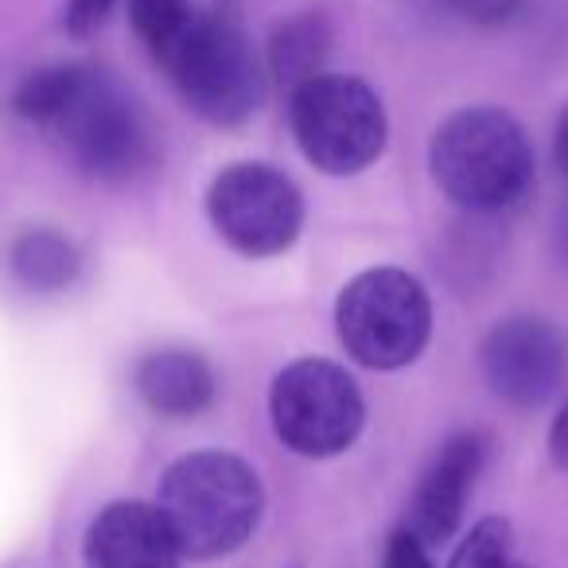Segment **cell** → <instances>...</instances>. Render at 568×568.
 <instances>
[{
	"label": "cell",
	"mask_w": 568,
	"mask_h": 568,
	"mask_svg": "<svg viewBox=\"0 0 568 568\" xmlns=\"http://www.w3.org/2000/svg\"><path fill=\"white\" fill-rule=\"evenodd\" d=\"M12 105L24 121L51 129L90 180L129 183L156 160V136L144 110L98 67H43L20 82Z\"/></svg>",
	"instance_id": "1"
},
{
	"label": "cell",
	"mask_w": 568,
	"mask_h": 568,
	"mask_svg": "<svg viewBox=\"0 0 568 568\" xmlns=\"http://www.w3.org/2000/svg\"><path fill=\"white\" fill-rule=\"evenodd\" d=\"M433 175L456 206L498 214L518 206L534 187V149L503 110L452 113L433 136Z\"/></svg>",
	"instance_id": "2"
},
{
	"label": "cell",
	"mask_w": 568,
	"mask_h": 568,
	"mask_svg": "<svg viewBox=\"0 0 568 568\" xmlns=\"http://www.w3.org/2000/svg\"><path fill=\"white\" fill-rule=\"evenodd\" d=\"M160 510L183 557L211 560L242 549L261 518V483L230 452H191L168 467Z\"/></svg>",
	"instance_id": "3"
},
{
	"label": "cell",
	"mask_w": 568,
	"mask_h": 568,
	"mask_svg": "<svg viewBox=\"0 0 568 568\" xmlns=\"http://www.w3.org/2000/svg\"><path fill=\"white\" fill-rule=\"evenodd\" d=\"M335 324L355 363L371 371H397L425 351L433 335V304L425 284L405 268H371L343 288Z\"/></svg>",
	"instance_id": "4"
},
{
	"label": "cell",
	"mask_w": 568,
	"mask_h": 568,
	"mask_svg": "<svg viewBox=\"0 0 568 568\" xmlns=\"http://www.w3.org/2000/svg\"><path fill=\"white\" fill-rule=\"evenodd\" d=\"M180 98L214 125H242L261 105L265 82L242 28L226 17L199 12L183 40L160 59Z\"/></svg>",
	"instance_id": "5"
},
{
	"label": "cell",
	"mask_w": 568,
	"mask_h": 568,
	"mask_svg": "<svg viewBox=\"0 0 568 568\" xmlns=\"http://www.w3.org/2000/svg\"><path fill=\"white\" fill-rule=\"evenodd\" d=\"M301 152L327 175H355L386 149L382 98L351 74H316L288 102Z\"/></svg>",
	"instance_id": "6"
},
{
	"label": "cell",
	"mask_w": 568,
	"mask_h": 568,
	"mask_svg": "<svg viewBox=\"0 0 568 568\" xmlns=\"http://www.w3.org/2000/svg\"><path fill=\"white\" fill-rule=\"evenodd\" d=\"M273 428L296 456L327 459L358 440L366 405L355 378L327 358H301L284 366L268 394Z\"/></svg>",
	"instance_id": "7"
},
{
	"label": "cell",
	"mask_w": 568,
	"mask_h": 568,
	"mask_svg": "<svg viewBox=\"0 0 568 568\" xmlns=\"http://www.w3.org/2000/svg\"><path fill=\"white\" fill-rule=\"evenodd\" d=\"M219 237L245 257H276L304 226V199L296 183L268 164H234L214 175L206 191Z\"/></svg>",
	"instance_id": "8"
},
{
	"label": "cell",
	"mask_w": 568,
	"mask_h": 568,
	"mask_svg": "<svg viewBox=\"0 0 568 568\" xmlns=\"http://www.w3.org/2000/svg\"><path fill=\"white\" fill-rule=\"evenodd\" d=\"M483 374L503 402L518 409H537L557 394L560 374H565L560 335L545 320H506L483 343Z\"/></svg>",
	"instance_id": "9"
},
{
	"label": "cell",
	"mask_w": 568,
	"mask_h": 568,
	"mask_svg": "<svg viewBox=\"0 0 568 568\" xmlns=\"http://www.w3.org/2000/svg\"><path fill=\"white\" fill-rule=\"evenodd\" d=\"M483 456H487L483 436L459 433V436H452L440 448V456L428 464L425 479L413 490L409 521H405V529H409L417 541L440 545L456 534L467 510V495H471L475 479H479Z\"/></svg>",
	"instance_id": "10"
},
{
	"label": "cell",
	"mask_w": 568,
	"mask_h": 568,
	"mask_svg": "<svg viewBox=\"0 0 568 568\" xmlns=\"http://www.w3.org/2000/svg\"><path fill=\"white\" fill-rule=\"evenodd\" d=\"M183 549L164 510L149 503H113L87 529L90 568H180Z\"/></svg>",
	"instance_id": "11"
},
{
	"label": "cell",
	"mask_w": 568,
	"mask_h": 568,
	"mask_svg": "<svg viewBox=\"0 0 568 568\" xmlns=\"http://www.w3.org/2000/svg\"><path fill=\"white\" fill-rule=\"evenodd\" d=\"M136 394L160 417H195L214 402V374L195 351H152L136 366Z\"/></svg>",
	"instance_id": "12"
},
{
	"label": "cell",
	"mask_w": 568,
	"mask_h": 568,
	"mask_svg": "<svg viewBox=\"0 0 568 568\" xmlns=\"http://www.w3.org/2000/svg\"><path fill=\"white\" fill-rule=\"evenodd\" d=\"M12 268L36 293H63L79 276V253L55 230H28L12 245Z\"/></svg>",
	"instance_id": "13"
},
{
	"label": "cell",
	"mask_w": 568,
	"mask_h": 568,
	"mask_svg": "<svg viewBox=\"0 0 568 568\" xmlns=\"http://www.w3.org/2000/svg\"><path fill=\"white\" fill-rule=\"evenodd\" d=\"M324 59H327V24L320 17L288 20L273 36V71L288 90L316 79Z\"/></svg>",
	"instance_id": "14"
},
{
	"label": "cell",
	"mask_w": 568,
	"mask_h": 568,
	"mask_svg": "<svg viewBox=\"0 0 568 568\" xmlns=\"http://www.w3.org/2000/svg\"><path fill=\"white\" fill-rule=\"evenodd\" d=\"M195 17L199 9L191 0H129V20L156 63L183 40Z\"/></svg>",
	"instance_id": "15"
},
{
	"label": "cell",
	"mask_w": 568,
	"mask_h": 568,
	"mask_svg": "<svg viewBox=\"0 0 568 568\" xmlns=\"http://www.w3.org/2000/svg\"><path fill=\"white\" fill-rule=\"evenodd\" d=\"M448 568H529L514 552V534L510 521L503 518H483L471 534L459 541V549L452 552Z\"/></svg>",
	"instance_id": "16"
},
{
	"label": "cell",
	"mask_w": 568,
	"mask_h": 568,
	"mask_svg": "<svg viewBox=\"0 0 568 568\" xmlns=\"http://www.w3.org/2000/svg\"><path fill=\"white\" fill-rule=\"evenodd\" d=\"M382 568H433V560H428V545L417 541L409 529H397L386 545V560H382Z\"/></svg>",
	"instance_id": "17"
},
{
	"label": "cell",
	"mask_w": 568,
	"mask_h": 568,
	"mask_svg": "<svg viewBox=\"0 0 568 568\" xmlns=\"http://www.w3.org/2000/svg\"><path fill=\"white\" fill-rule=\"evenodd\" d=\"M118 0H71V9H67V24H71L74 36H87L94 28H102V20L110 17V9Z\"/></svg>",
	"instance_id": "18"
},
{
	"label": "cell",
	"mask_w": 568,
	"mask_h": 568,
	"mask_svg": "<svg viewBox=\"0 0 568 568\" xmlns=\"http://www.w3.org/2000/svg\"><path fill=\"white\" fill-rule=\"evenodd\" d=\"M444 4H452V9L464 12V17H471V20H483V24L506 20L514 9H518V0H444Z\"/></svg>",
	"instance_id": "19"
},
{
	"label": "cell",
	"mask_w": 568,
	"mask_h": 568,
	"mask_svg": "<svg viewBox=\"0 0 568 568\" xmlns=\"http://www.w3.org/2000/svg\"><path fill=\"white\" fill-rule=\"evenodd\" d=\"M549 452H552V459H557V467H565V471H568V405H565V413L552 420Z\"/></svg>",
	"instance_id": "20"
},
{
	"label": "cell",
	"mask_w": 568,
	"mask_h": 568,
	"mask_svg": "<svg viewBox=\"0 0 568 568\" xmlns=\"http://www.w3.org/2000/svg\"><path fill=\"white\" fill-rule=\"evenodd\" d=\"M557 164H560V172L568 175V110H565V118H560V125H557Z\"/></svg>",
	"instance_id": "21"
},
{
	"label": "cell",
	"mask_w": 568,
	"mask_h": 568,
	"mask_svg": "<svg viewBox=\"0 0 568 568\" xmlns=\"http://www.w3.org/2000/svg\"><path fill=\"white\" fill-rule=\"evenodd\" d=\"M557 242H560V253H565V261H568V211L560 214V226H557Z\"/></svg>",
	"instance_id": "22"
}]
</instances>
